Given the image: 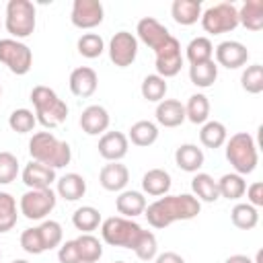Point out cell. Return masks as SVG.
<instances>
[{"label": "cell", "mask_w": 263, "mask_h": 263, "mask_svg": "<svg viewBox=\"0 0 263 263\" xmlns=\"http://www.w3.org/2000/svg\"><path fill=\"white\" fill-rule=\"evenodd\" d=\"M201 212V201L193 197L191 193H181V195H164L150 205H146L144 216L150 226L154 228H166L173 222L179 220H193Z\"/></svg>", "instance_id": "1"}, {"label": "cell", "mask_w": 263, "mask_h": 263, "mask_svg": "<svg viewBox=\"0 0 263 263\" xmlns=\"http://www.w3.org/2000/svg\"><path fill=\"white\" fill-rule=\"evenodd\" d=\"M29 154L35 162L51 168H62L72 160V148L68 142L58 140L51 132H37L29 140Z\"/></svg>", "instance_id": "2"}, {"label": "cell", "mask_w": 263, "mask_h": 263, "mask_svg": "<svg viewBox=\"0 0 263 263\" xmlns=\"http://www.w3.org/2000/svg\"><path fill=\"white\" fill-rule=\"evenodd\" d=\"M31 103L35 107V119L43 127H58L68 117V105L55 95L53 88L37 84L31 90Z\"/></svg>", "instance_id": "3"}, {"label": "cell", "mask_w": 263, "mask_h": 263, "mask_svg": "<svg viewBox=\"0 0 263 263\" xmlns=\"http://www.w3.org/2000/svg\"><path fill=\"white\" fill-rule=\"evenodd\" d=\"M226 160L232 164L234 173L238 175H251L257 168L259 154H257V144L251 134L238 132L226 140Z\"/></svg>", "instance_id": "4"}, {"label": "cell", "mask_w": 263, "mask_h": 263, "mask_svg": "<svg viewBox=\"0 0 263 263\" xmlns=\"http://www.w3.org/2000/svg\"><path fill=\"white\" fill-rule=\"evenodd\" d=\"M140 234H142V226L138 222H134L132 218L111 216V218L101 222V236L111 247L134 249Z\"/></svg>", "instance_id": "5"}, {"label": "cell", "mask_w": 263, "mask_h": 263, "mask_svg": "<svg viewBox=\"0 0 263 263\" xmlns=\"http://www.w3.org/2000/svg\"><path fill=\"white\" fill-rule=\"evenodd\" d=\"M6 31L14 39H25L35 31V6L29 0H10L6 4Z\"/></svg>", "instance_id": "6"}, {"label": "cell", "mask_w": 263, "mask_h": 263, "mask_svg": "<svg viewBox=\"0 0 263 263\" xmlns=\"http://www.w3.org/2000/svg\"><path fill=\"white\" fill-rule=\"evenodd\" d=\"M201 27L212 35L230 33L238 27V8L232 2H218L201 12Z\"/></svg>", "instance_id": "7"}, {"label": "cell", "mask_w": 263, "mask_h": 263, "mask_svg": "<svg viewBox=\"0 0 263 263\" xmlns=\"http://www.w3.org/2000/svg\"><path fill=\"white\" fill-rule=\"evenodd\" d=\"M0 62L16 76H23L33 66V53L29 45L18 39H0Z\"/></svg>", "instance_id": "8"}, {"label": "cell", "mask_w": 263, "mask_h": 263, "mask_svg": "<svg viewBox=\"0 0 263 263\" xmlns=\"http://www.w3.org/2000/svg\"><path fill=\"white\" fill-rule=\"evenodd\" d=\"M55 193L49 189H29L21 195L18 208L21 214L29 220H43L53 208H55Z\"/></svg>", "instance_id": "9"}, {"label": "cell", "mask_w": 263, "mask_h": 263, "mask_svg": "<svg viewBox=\"0 0 263 263\" xmlns=\"http://www.w3.org/2000/svg\"><path fill=\"white\" fill-rule=\"evenodd\" d=\"M138 55V39L129 31H119L109 41V58L117 68H127Z\"/></svg>", "instance_id": "10"}, {"label": "cell", "mask_w": 263, "mask_h": 263, "mask_svg": "<svg viewBox=\"0 0 263 263\" xmlns=\"http://www.w3.org/2000/svg\"><path fill=\"white\" fill-rule=\"evenodd\" d=\"M156 53V72L158 76H162L164 80L166 78H173L181 72V66H183V53H181V43L177 37L171 35V39L154 51Z\"/></svg>", "instance_id": "11"}, {"label": "cell", "mask_w": 263, "mask_h": 263, "mask_svg": "<svg viewBox=\"0 0 263 263\" xmlns=\"http://www.w3.org/2000/svg\"><path fill=\"white\" fill-rule=\"evenodd\" d=\"M105 10L99 0H74L70 21L78 29H95L103 23Z\"/></svg>", "instance_id": "12"}, {"label": "cell", "mask_w": 263, "mask_h": 263, "mask_svg": "<svg viewBox=\"0 0 263 263\" xmlns=\"http://www.w3.org/2000/svg\"><path fill=\"white\" fill-rule=\"evenodd\" d=\"M136 33H138V37H140V41L142 43H146L150 49H160L168 39H171V33H168V29L162 25V23H158L156 18H152V16H144V18H140L138 21V27H136Z\"/></svg>", "instance_id": "13"}, {"label": "cell", "mask_w": 263, "mask_h": 263, "mask_svg": "<svg viewBox=\"0 0 263 263\" xmlns=\"http://www.w3.org/2000/svg\"><path fill=\"white\" fill-rule=\"evenodd\" d=\"M214 53H216V64H220L228 70H236V68L245 66L249 60V49L240 41H232V39L222 41L214 49Z\"/></svg>", "instance_id": "14"}, {"label": "cell", "mask_w": 263, "mask_h": 263, "mask_svg": "<svg viewBox=\"0 0 263 263\" xmlns=\"http://www.w3.org/2000/svg\"><path fill=\"white\" fill-rule=\"evenodd\" d=\"M127 136L121 132H105L99 140V154L109 162H119L127 154Z\"/></svg>", "instance_id": "15"}, {"label": "cell", "mask_w": 263, "mask_h": 263, "mask_svg": "<svg viewBox=\"0 0 263 263\" xmlns=\"http://www.w3.org/2000/svg\"><path fill=\"white\" fill-rule=\"evenodd\" d=\"M53 181H58L55 179V168H51L47 164H41V162L31 160L23 168V183L29 189H49V185Z\"/></svg>", "instance_id": "16"}, {"label": "cell", "mask_w": 263, "mask_h": 263, "mask_svg": "<svg viewBox=\"0 0 263 263\" xmlns=\"http://www.w3.org/2000/svg\"><path fill=\"white\" fill-rule=\"evenodd\" d=\"M109 113L105 107L101 105H88L82 115H80V127L84 134L88 136H99V134H105L107 127H109Z\"/></svg>", "instance_id": "17"}, {"label": "cell", "mask_w": 263, "mask_h": 263, "mask_svg": "<svg viewBox=\"0 0 263 263\" xmlns=\"http://www.w3.org/2000/svg\"><path fill=\"white\" fill-rule=\"evenodd\" d=\"M68 84H70L72 95L86 99V97L95 95L97 84H99V78H97V72H95L92 68H88V66H80V68L72 70V74H70V82H68Z\"/></svg>", "instance_id": "18"}, {"label": "cell", "mask_w": 263, "mask_h": 263, "mask_svg": "<svg viewBox=\"0 0 263 263\" xmlns=\"http://www.w3.org/2000/svg\"><path fill=\"white\" fill-rule=\"evenodd\" d=\"M129 181V171L121 162H109L99 173V183L107 191H123Z\"/></svg>", "instance_id": "19"}, {"label": "cell", "mask_w": 263, "mask_h": 263, "mask_svg": "<svg viewBox=\"0 0 263 263\" xmlns=\"http://www.w3.org/2000/svg\"><path fill=\"white\" fill-rule=\"evenodd\" d=\"M156 121L164 127H177L185 121V105L177 99H162L156 105Z\"/></svg>", "instance_id": "20"}, {"label": "cell", "mask_w": 263, "mask_h": 263, "mask_svg": "<svg viewBox=\"0 0 263 263\" xmlns=\"http://www.w3.org/2000/svg\"><path fill=\"white\" fill-rule=\"evenodd\" d=\"M175 162L185 173H197L203 166V150L195 144H181L175 150Z\"/></svg>", "instance_id": "21"}, {"label": "cell", "mask_w": 263, "mask_h": 263, "mask_svg": "<svg viewBox=\"0 0 263 263\" xmlns=\"http://www.w3.org/2000/svg\"><path fill=\"white\" fill-rule=\"evenodd\" d=\"M171 185H173L171 175L164 168H150L142 177V189H144V193L154 195V197L166 195L168 189H171Z\"/></svg>", "instance_id": "22"}, {"label": "cell", "mask_w": 263, "mask_h": 263, "mask_svg": "<svg viewBox=\"0 0 263 263\" xmlns=\"http://www.w3.org/2000/svg\"><path fill=\"white\" fill-rule=\"evenodd\" d=\"M86 193V181L78 173H66L58 179V195L66 201H76Z\"/></svg>", "instance_id": "23"}, {"label": "cell", "mask_w": 263, "mask_h": 263, "mask_svg": "<svg viewBox=\"0 0 263 263\" xmlns=\"http://www.w3.org/2000/svg\"><path fill=\"white\" fill-rule=\"evenodd\" d=\"M115 208L123 218H136L146 210V197L140 191H121L115 199Z\"/></svg>", "instance_id": "24"}, {"label": "cell", "mask_w": 263, "mask_h": 263, "mask_svg": "<svg viewBox=\"0 0 263 263\" xmlns=\"http://www.w3.org/2000/svg\"><path fill=\"white\" fill-rule=\"evenodd\" d=\"M171 14L179 25H193L201 18V2L199 0H175L171 6Z\"/></svg>", "instance_id": "25"}, {"label": "cell", "mask_w": 263, "mask_h": 263, "mask_svg": "<svg viewBox=\"0 0 263 263\" xmlns=\"http://www.w3.org/2000/svg\"><path fill=\"white\" fill-rule=\"evenodd\" d=\"M238 25L249 31L263 29V0H247L238 8Z\"/></svg>", "instance_id": "26"}, {"label": "cell", "mask_w": 263, "mask_h": 263, "mask_svg": "<svg viewBox=\"0 0 263 263\" xmlns=\"http://www.w3.org/2000/svg\"><path fill=\"white\" fill-rule=\"evenodd\" d=\"M191 191L193 197H197V201H216L220 197L218 193V181H214V177H210L208 173H197L191 179Z\"/></svg>", "instance_id": "27"}, {"label": "cell", "mask_w": 263, "mask_h": 263, "mask_svg": "<svg viewBox=\"0 0 263 263\" xmlns=\"http://www.w3.org/2000/svg\"><path fill=\"white\" fill-rule=\"evenodd\" d=\"M127 140H132V144H134V146H140V148L152 146V144L158 140V127H156V123H152V121H148V119L136 121V123L129 127Z\"/></svg>", "instance_id": "28"}, {"label": "cell", "mask_w": 263, "mask_h": 263, "mask_svg": "<svg viewBox=\"0 0 263 263\" xmlns=\"http://www.w3.org/2000/svg\"><path fill=\"white\" fill-rule=\"evenodd\" d=\"M199 140H201V144H203L205 148H212V150L224 146L226 140H228L226 125L220 123V121H216V119H214V121H205V123L201 125V132H199Z\"/></svg>", "instance_id": "29"}, {"label": "cell", "mask_w": 263, "mask_h": 263, "mask_svg": "<svg viewBox=\"0 0 263 263\" xmlns=\"http://www.w3.org/2000/svg\"><path fill=\"white\" fill-rule=\"evenodd\" d=\"M76 242V251L80 257V263H95L103 257V245L97 236L92 234H80L78 238H74Z\"/></svg>", "instance_id": "30"}, {"label": "cell", "mask_w": 263, "mask_h": 263, "mask_svg": "<svg viewBox=\"0 0 263 263\" xmlns=\"http://www.w3.org/2000/svg\"><path fill=\"white\" fill-rule=\"evenodd\" d=\"M72 224L82 234H90L101 224V212L97 208H92V205H82L72 214Z\"/></svg>", "instance_id": "31"}, {"label": "cell", "mask_w": 263, "mask_h": 263, "mask_svg": "<svg viewBox=\"0 0 263 263\" xmlns=\"http://www.w3.org/2000/svg\"><path fill=\"white\" fill-rule=\"evenodd\" d=\"M245 191H247V181L238 173H226L218 181V193H220V197L238 199V197L245 195Z\"/></svg>", "instance_id": "32"}, {"label": "cell", "mask_w": 263, "mask_h": 263, "mask_svg": "<svg viewBox=\"0 0 263 263\" xmlns=\"http://www.w3.org/2000/svg\"><path fill=\"white\" fill-rule=\"evenodd\" d=\"M210 117V101L205 95L195 92L189 97L187 105H185V119H189L191 123H205Z\"/></svg>", "instance_id": "33"}, {"label": "cell", "mask_w": 263, "mask_h": 263, "mask_svg": "<svg viewBox=\"0 0 263 263\" xmlns=\"http://www.w3.org/2000/svg\"><path fill=\"white\" fill-rule=\"evenodd\" d=\"M189 78L195 86L199 88H208L216 82L218 78V64L214 60L210 62H203V64H195V66H189Z\"/></svg>", "instance_id": "34"}, {"label": "cell", "mask_w": 263, "mask_h": 263, "mask_svg": "<svg viewBox=\"0 0 263 263\" xmlns=\"http://www.w3.org/2000/svg\"><path fill=\"white\" fill-rule=\"evenodd\" d=\"M230 220L240 230H253L259 222V212L251 203H236L230 212Z\"/></svg>", "instance_id": "35"}, {"label": "cell", "mask_w": 263, "mask_h": 263, "mask_svg": "<svg viewBox=\"0 0 263 263\" xmlns=\"http://www.w3.org/2000/svg\"><path fill=\"white\" fill-rule=\"evenodd\" d=\"M214 55V45L208 37H195L189 41L187 45V60L191 66L195 64H203V62H210Z\"/></svg>", "instance_id": "36"}, {"label": "cell", "mask_w": 263, "mask_h": 263, "mask_svg": "<svg viewBox=\"0 0 263 263\" xmlns=\"http://www.w3.org/2000/svg\"><path fill=\"white\" fill-rule=\"evenodd\" d=\"M18 220V214H16V199L6 193V191H0V232H8L14 228Z\"/></svg>", "instance_id": "37"}, {"label": "cell", "mask_w": 263, "mask_h": 263, "mask_svg": "<svg viewBox=\"0 0 263 263\" xmlns=\"http://www.w3.org/2000/svg\"><path fill=\"white\" fill-rule=\"evenodd\" d=\"M166 88H168L166 80L162 76H158V74H148L142 80V86H140L142 97L146 101H152V103H160L164 99V95H166Z\"/></svg>", "instance_id": "38"}, {"label": "cell", "mask_w": 263, "mask_h": 263, "mask_svg": "<svg viewBox=\"0 0 263 263\" xmlns=\"http://www.w3.org/2000/svg\"><path fill=\"white\" fill-rule=\"evenodd\" d=\"M76 47H78V53L80 55H84L88 60H95V58H99L105 51V41L97 33H84L78 39V45Z\"/></svg>", "instance_id": "39"}, {"label": "cell", "mask_w": 263, "mask_h": 263, "mask_svg": "<svg viewBox=\"0 0 263 263\" xmlns=\"http://www.w3.org/2000/svg\"><path fill=\"white\" fill-rule=\"evenodd\" d=\"M37 228H39V234H41V240H43V249L45 251H51V249L60 247L62 236H64L60 222H55V220H43Z\"/></svg>", "instance_id": "40"}, {"label": "cell", "mask_w": 263, "mask_h": 263, "mask_svg": "<svg viewBox=\"0 0 263 263\" xmlns=\"http://www.w3.org/2000/svg\"><path fill=\"white\" fill-rule=\"evenodd\" d=\"M132 251H134L136 257L142 259V261H150V259H154L156 253H158L156 236H154L150 230H142V234L138 236V240H136V245H134Z\"/></svg>", "instance_id": "41"}, {"label": "cell", "mask_w": 263, "mask_h": 263, "mask_svg": "<svg viewBox=\"0 0 263 263\" xmlns=\"http://www.w3.org/2000/svg\"><path fill=\"white\" fill-rule=\"evenodd\" d=\"M240 84L247 92L259 95L263 90V66L261 64H251L240 76Z\"/></svg>", "instance_id": "42"}, {"label": "cell", "mask_w": 263, "mask_h": 263, "mask_svg": "<svg viewBox=\"0 0 263 263\" xmlns=\"http://www.w3.org/2000/svg\"><path fill=\"white\" fill-rule=\"evenodd\" d=\"M35 123H37L35 113L29 111V109H14L10 113V117H8V125L16 134H29V132H33Z\"/></svg>", "instance_id": "43"}, {"label": "cell", "mask_w": 263, "mask_h": 263, "mask_svg": "<svg viewBox=\"0 0 263 263\" xmlns=\"http://www.w3.org/2000/svg\"><path fill=\"white\" fill-rule=\"evenodd\" d=\"M18 175V160L12 152H0V185H8Z\"/></svg>", "instance_id": "44"}, {"label": "cell", "mask_w": 263, "mask_h": 263, "mask_svg": "<svg viewBox=\"0 0 263 263\" xmlns=\"http://www.w3.org/2000/svg\"><path fill=\"white\" fill-rule=\"evenodd\" d=\"M21 247L29 255H41V253H45L43 240H41V234H39V228L37 226L23 230V234H21Z\"/></svg>", "instance_id": "45"}, {"label": "cell", "mask_w": 263, "mask_h": 263, "mask_svg": "<svg viewBox=\"0 0 263 263\" xmlns=\"http://www.w3.org/2000/svg\"><path fill=\"white\" fill-rule=\"evenodd\" d=\"M58 261L60 263H80V257H78V251H76V242L74 240H66L60 247Z\"/></svg>", "instance_id": "46"}, {"label": "cell", "mask_w": 263, "mask_h": 263, "mask_svg": "<svg viewBox=\"0 0 263 263\" xmlns=\"http://www.w3.org/2000/svg\"><path fill=\"white\" fill-rule=\"evenodd\" d=\"M245 193H247V197H249L247 203H251L253 208H261V205H263V183H261V181H255L253 185H249Z\"/></svg>", "instance_id": "47"}, {"label": "cell", "mask_w": 263, "mask_h": 263, "mask_svg": "<svg viewBox=\"0 0 263 263\" xmlns=\"http://www.w3.org/2000/svg\"><path fill=\"white\" fill-rule=\"evenodd\" d=\"M154 259H156V263H185V259L175 251H164V253L156 255Z\"/></svg>", "instance_id": "48"}, {"label": "cell", "mask_w": 263, "mask_h": 263, "mask_svg": "<svg viewBox=\"0 0 263 263\" xmlns=\"http://www.w3.org/2000/svg\"><path fill=\"white\" fill-rule=\"evenodd\" d=\"M224 263H253V259L247 255H230Z\"/></svg>", "instance_id": "49"}, {"label": "cell", "mask_w": 263, "mask_h": 263, "mask_svg": "<svg viewBox=\"0 0 263 263\" xmlns=\"http://www.w3.org/2000/svg\"><path fill=\"white\" fill-rule=\"evenodd\" d=\"M10 263H29L27 259H14V261H10Z\"/></svg>", "instance_id": "50"}, {"label": "cell", "mask_w": 263, "mask_h": 263, "mask_svg": "<svg viewBox=\"0 0 263 263\" xmlns=\"http://www.w3.org/2000/svg\"><path fill=\"white\" fill-rule=\"evenodd\" d=\"M115 263H125V261H115Z\"/></svg>", "instance_id": "51"}, {"label": "cell", "mask_w": 263, "mask_h": 263, "mask_svg": "<svg viewBox=\"0 0 263 263\" xmlns=\"http://www.w3.org/2000/svg\"><path fill=\"white\" fill-rule=\"evenodd\" d=\"M0 95H2V86H0Z\"/></svg>", "instance_id": "52"}, {"label": "cell", "mask_w": 263, "mask_h": 263, "mask_svg": "<svg viewBox=\"0 0 263 263\" xmlns=\"http://www.w3.org/2000/svg\"><path fill=\"white\" fill-rule=\"evenodd\" d=\"M0 257H2V255H0Z\"/></svg>", "instance_id": "53"}]
</instances>
